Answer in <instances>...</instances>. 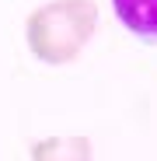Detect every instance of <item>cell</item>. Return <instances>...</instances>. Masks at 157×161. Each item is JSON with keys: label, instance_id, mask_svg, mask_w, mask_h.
<instances>
[{"label": "cell", "instance_id": "obj_2", "mask_svg": "<svg viewBox=\"0 0 157 161\" xmlns=\"http://www.w3.org/2000/svg\"><path fill=\"white\" fill-rule=\"evenodd\" d=\"M32 161H94V144L84 133H60L32 144Z\"/></svg>", "mask_w": 157, "mask_h": 161}, {"label": "cell", "instance_id": "obj_1", "mask_svg": "<svg viewBox=\"0 0 157 161\" xmlns=\"http://www.w3.org/2000/svg\"><path fill=\"white\" fill-rule=\"evenodd\" d=\"M94 32H98L94 0H45L24 18L28 53L45 67H66L81 60Z\"/></svg>", "mask_w": 157, "mask_h": 161}, {"label": "cell", "instance_id": "obj_3", "mask_svg": "<svg viewBox=\"0 0 157 161\" xmlns=\"http://www.w3.org/2000/svg\"><path fill=\"white\" fill-rule=\"evenodd\" d=\"M112 11L129 35L157 42V0H112Z\"/></svg>", "mask_w": 157, "mask_h": 161}]
</instances>
